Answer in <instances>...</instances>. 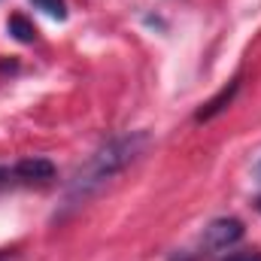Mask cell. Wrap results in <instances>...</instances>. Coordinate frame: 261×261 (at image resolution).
I'll return each instance as SVG.
<instances>
[{"mask_svg": "<svg viewBox=\"0 0 261 261\" xmlns=\"http://www.w3.org/2000/svg\"><path fill=\"white\" fill-rule=\"evenodd\" d=\"M228 261H261V252H240V255H231Z\"/></svg>", "mask_w": 261, "mask_h": 261, "instance_id": "52a82bcc", "label": "cell"}, {"mask_svg": "<svg viewBox=\"0 0 261 261\" xmlns=\"http://www.w3.org/2000/svg\"><path fill=\"white\" fill-rule=\"evenodd\" d=\"M6 176H9V186H15V182H21V186L49 182V179H55V164L46 158H24V161H15L12 167H6Z\"/></svg>", "mask_w": 261, "mask_h": 261, "instance_id": "3957f363", "label": "cell"}, {"mask_svg": "<svg viewBox=\"0 0 261 261\" xmlns=\"http://www.w3.org/2000/svg\"><path fill=\"white\" fill-rule=\"evenodd\" d=\"M237 88H240V82L234 79V82H231L228 88H222V91H219V94H216V97H213L210 103H203V110L197 113V122H210L213 116H219V113H222V110H225V107L231 103V97L237 94Z\"/></svg>", "mask_w": 261, "mask_h": 261, "instance_id": "277c9868", "label": "cell"}, {"mask_svg": "<svg viewBox=\"0 0 261 261\" xmlns=\"http://www.w3.org/2000/svg\"><path fill=\"white\" fill-rule=\"evenodd\" d=\"M9 34H12L15 40H21V43H34V40H37V28H34L24 15H12V18H9Z\"/></svg>", "mask_w": 261, "mask_h": 261, "instance_id": "5b68a950", "label": "cell"}, {"mask_svg": "<svg viewBox=\"0 0 261 261\" xmlns=\"http://www.w3.org/2000/svg\"><path fill=\"white\" fill-rule=\"evenodd\" d=\"M258 210H261V200H258Z\"/></svg>", "mask_w": 261, "mask_h": 261, "instance_id": "9c48e42d", "label": "cell"}, {"mask_svg": "<svg viewBox=\"0 0 261 261\" xmlns=\"http://www.w3.org/2000/svg\"><path fill=\"white\" fill-rule=\"evenodd\" d=\"M37 9H43L46 15H52V18H58V21H64L67 18V6L64 0H31Z\"/></svg>", "mask_w": 261, "mask_h": 261, "instance_id": "8992f818", "label": "cell"}, {"mask_svg": "<svg viewBox=\"0 0 261 261\" xmlns=\"http://www.w3.org/2000/svg\"><path fill=\"white\" fill-rule=\"evenodd\" d=\"M0 261H12V252L9 249H0Z\"/></svg>", "mask_w": 261, "mask_h": 261, "instance_id": "ba28073f", "label": "cell"}, {"mask_svg": "<svg viewBox=\"0 0 261 261\" xmlns=\"http://www.w3.org/2000/svg\"><path fill=\"white\" fill-rule=\"evenodd\" d=\"M240 237H243V222L234 219V216H222V219H213V222L203 228L200 243H203V249H210V252H222V249L234 246Z\"/></svg>", "mask_w": 261, "mask_h": 261, "instance_id": "7a4b0ae2", "label": "cell"}, {"mask_svg": "<svg viewBox=\"0 0 261 261\" xmlns=\"http://www.w3.org/2000/svg\"><path fill=\"white\" fill-rule=\"evenodd\" d=\"M146 146H149V134H146V130H130V134H119V137L107 140V143L73 173V179L67 182L64 200H61V213H58V216H67V213L85 206L107 182H113V176H119L128 164H134V161L143 155Z\"/></svg>", "mask_w": 261, "mask_h": 261, "instance_id": "6da1fadb", "label": "cell"}]
</instances>
